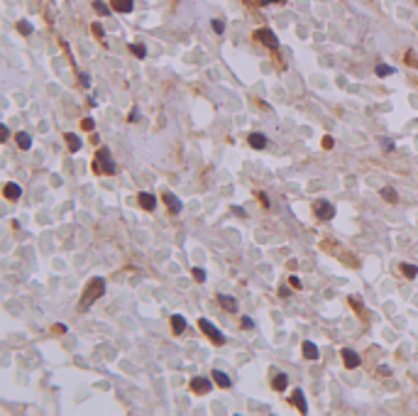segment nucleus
Masks as SVG:
<instances>
[{
	"label": "nucleus",
	"mask_w": 418,
	"mask_h": 416,
	"mask_svg": "<svg viewBox=\"0 0 418 416\" xmlns=\"http://www.w3.org/2000/svg\"><path fill=\"white\" fill-rule=\"evenodd\" d=\"M379 194H381V199H384V201H389V204H396V201H399V194H396L391 186H384Z\"/></svg>",
	"instance_id": "21"
},
{
	"label": "nucleus",
	"mask_w": 418,
	"mask_h": 416,
	"mask_svg": "<svg viewBox=\"0 0 418 416\" xmlns=\"http://www.w3.org/2000/svg\"><path fill=\"white\" fill-rule=\"evenodd\" d=\"M252 326H254V321L250 316H242V328H252Z\"/></svg>",
	"instance_id": "34"
},
{
	"label": "nucleus",
	"mask_w": 418,
	"mask_h": 416,
	"mask_svg": "<svg viewBox=\"0 0 418 416\" xmlns=\"http://www.w3.org/2000/svg\"><path fill=\"white\" fill-rule=\"evenodd\" d=\"M193 277H196L198 282H206V277H208V274H206V269H198V267H196V269H193Z\"/></svg>",
	"instance_id": "30"
},
{
	"label": "nucleus",
	"mask_w": 418,
	"mask_h": 416,
	"mask_svg": "<svg viewBox=\"0 0 418 416\" xmlns=\"http://www.w3.org/2000/svg\"><path fill=\"white\" fill-rule=\"evenodd\" d=\"M313 213H316V218L318 220H330L335 215V206L330 201H325V199H321V201H316L313 204Z\"/></svg>",
	"instance_id": "4"
},
{
	"label": "nucleus",
	"mask_w": 418,
	"mask_h": 416,
	"mask_svg": "<svg viewBox=\"0 0 418 416\" xmlns=\"http://www.w3.org/2000/svg\"><path fill=\"white\" fill-rule=\"evenodd\" d=\"M84 130H93V127H95V123H93V118H84Z\"/></svg>",
	"instance_id": "33"
},
{
	"label": "nucleus",
	"mask_w": 418,
	"mask_h": 416,
	"mask_svg": "<svg viewBox=\"0 0 418 416\" xmlns=\"http://www.w3.org/2000/svg\"><path fill=\"white\" fill-rule=\"evenodd\" d=\"M416 2H418V0H416Z\"/></svg>",
	"instance_id": "42"
},
{
	"label": "nucleus",
	"mask_w": 418,
	"mask_h": 416,
	"mask_svg": "<svg viewBox=\"0 0 418 416\" xmlns=\"http://www.w3.org/2000/svg\"><path fill=\"white\" fill-rule=\"evenodd\" d=\"M257 2H259V5H274V2H277V5H284L286 0H257Z\"/></svg>",
	"instance_id": "32"
},
{
	"label": "nucleus",
	"mask_w": 418,
	"mask_h": 416,
	"mask_svg": "<svg viewBox=\"0 0 418 416\" xmlns=\"http://www.w3.org/2000/svg\"><path fill=\"white\" fill-rule=\"evenodd\" d=\"M250 145L254 150H264L267 145H269V140H267V135H262V132H252L250 135Z\"/></svg>",
	"instance_id": "16"
},
{
	"label": "nucleus",
	"mask_w": 418,
	"mask_h": 416,
	"mask_svg": "<svg viewBox=\"0 0 418 416\" xmlns=\"http://www.w3.org/2000/svg\"><path fill=\"white\" fill-rule=\"evenodd\" d=\"M218 304L225 309V311H230V313H235L240 306H237V299L235 296H228V294H218Z\"/></svg>",
	"instance_id": "10"
},
{
	"label": "nucleus",
	"mask_w": 418,
	"mask_h": 416,
	"mask_svg": "<svg viewBox=\"0 0 418 416\" xmlns=\"http://www.w3.org/2000/svg\"><path fill=\"white\" fill-rule=\"evenodd\" d=\"M198 326H201V331L206 333V335H208V338L213 340V343H215V345H225V335L218 331V328H215V326L210 323L208 318H198Z\"/></svg>",
	"instance_id": "3"
},
{
	"label": "nucleus",
	"mask_w": 418,
	"mask_h": 416,
	"mask_svg": "<svg viewBox=\"0 0 418 416\" xmlns=\"http://www.w3.org/2000/svg\"><path fill=\"white\" fill-rule=\"evenodd\" d=\"M210 389H213V384H210V379H206V377H193V379H191V392H193V394H208Z\"/></svg>",
	"instance_id": "6"
},
{
	"label": "nucleus",
	"mask_w": 418,
	"mask_h": 416,
	"mask_svg": "<svg viewBox=\"0 0 418 416\" xmlns=\"http://www.w3.org/2000/svg\"><path fill=\"white\" fill-rule=\"evenodd\" d=\"M286 384H289V377H286L284 372H279L277 377H274V382H272V387H274L277 392H284V389H286Z\"/></svg>",
	"instance_id": "20"
},
{
	"label": "nucleus",
	"mask_w": 418,
	"mask_h": 416,
	"mask_svg": "<svg viewBox=\"0 0 418 416\" xmlns=\"http://www.w3.org/2000/svg\"><path fill=\"white\" fill-rule=\"evenodd\" d=\"M54 331H56V333H66V326H64V323H59V326H56Z\"/></svg>",
	"instance_id": "41"
},
{
	"label": "nucleus",
	"mask_w": 418,
	"mask_h": 416,
	"mask_svg": "<svg viewBox=\"0 0 418 416\" xmlns=\"http://www.w3.org/2000/svg\"><path fill=\"white\" fill-rule=\"evenodd\" d=\"M93 171L95 174H115L118 171V164H115V159H113V155H110L108 147L98 150V155L93 159Z\"/></svg>",
	"instance_id": "2"
},
{
	"label": "nucleus",
	"mask_w": 418,
	"mask_h": 416,
	"mask_svg": "<svg viewBox=\"0 0 418 416\" xmlns=\"http://www.w3.org/2000/svg\"><path fill=\"white\" fill-rule=\"evenodd\" d=\"M79 81H81V83L86 86V88H88V86H91V76H88L86 71H81V74H79Z\"/></svg>",
	"instance_id": "31"
},
{
	"label": "nucleus",
	"mask_w": 418,
	"mask_h": 416,
	"mask_svg": "<svg viewBox=\"0 0 418 416\" xmlns=\"http://www.w3.org/2000/svg\"><path fill=\"white\" fill-rule=\"evenodd\" d=\"M139 204L144 210H154L157 208V196H152L149 191H139Z\"/></svg>",
	"instance_id": "14"
},
{
	"label": "nucleus",
	"mask_w": 418,
	"mask_h": 416,
	"mask_svg": "<svg viewBox=\"0 0 418 416\" xmlns=\"http://www.w3.org/2000/svg\"><path fill=\"white\" fill-rule=\"evenodd\" d=\"M130 52H132L137 59H144V56H147V49H144V44H130Z\"/></svg>",
	"instance_id": "26"
},
{
	"label": "nucleus",
	"mask_w": 418,
	"mask_h": 416,
	"mask_svg": "<svg viewBox=\"0 0 418 416\" xmlns=\"http://www.w3.org/2000/svg\"><path fill=\"white\" fill-rule=\"evenodd\" d=\"M162 201L167 204V208H169V210H171V213H179V210L184 208V204H181V201H179V199H176V196H174L171 191H167V194L162 196Z\"/></svg>",
	"instance_id": "12"
},
{
	"label": "nucleus",
	"mask_w": 418,
	"mask_h": 416,
	"mask_svg": "<svg viewBox=\"0 0 418 416\" xmlns=\"http://www.w3.org/2000/svg\"><path fill=\"white\" fill-rule=\"evenodd\" d=\"M93 10H95L98 15H110V10H113V7H108L103 0H93Z\"/></svg>",
	"instance_id": "25"
},
{
	"label": "nucleus",
	"mask_w": 418,
	"mask_h": 416,
	"mask_svg": "<svg viewBox=\"0 0 418 416\" xmlns=\"http://www.w3.org/2000/svg\"><path fill=\"white\" fill-rule=\"evenodd\" d=\"M301 350H303V358H306V360H318V358H321V350H318V345H316L313 340H303V343H301Z\"/></svg>",
	"instance_id": "7"
},
{
	"label": "nucleus",
	"mask_w": 418,
	"mask_h": 416,
	"mask_svg": "<svg viewBox=\"0 0 418 416\" xmlns=\"http://www.w3.org/2000/svg\"><path fill=\"white\" fill-rule=\"evenodd\" d=\"M93 35H95L98 40H103V37H105V30H103V27H100V25L95 22V25H93Z\"/></svg>",
	"instance_id": "29"
},
{
	"label": "nucleus",
	"mask_w": 418,
	"mask_h": 416,
	"mask_svg": "<svg viewBox=\"0 0 418 416\" xmlns=\"http://www.w3.org/2000/svg\"><path fill=\"white\" fill-rule=\"evenodd\" d=\"M110 7H113L115 12H132L135 0H110Z\"/></svg>",
	"instance_id": "15"
},
{
	"label": "nucleus",
	"mask_w": 418,
	"mask_h": 416,
	"mask_svg": "<svg viewBox=\"0 0 418 416\" xmlns=\"http://www.w3.org/2000/svg\"><path fill=\"white\" fill-rule=\"evenodd\" d=\"M17 147L20 150H32V135L30 132H17Z\"/></svg>",
	"instance_id": "19"
},
{
	"label": "nucleus",
	"mask_w": 418,
	"mask_h": 416,
	"mask_svg": "<svg viewBox=\"0 0 418 416\" xmlns=\"http://www.w3.org/2000/svg\"><path fill=\"white\" fill-rule=\"evenodd\" d=\"M64 140H66V147H69V152H79V150H81V140H79V135H74V132H66V135H64Z\"/></svg>",
	"instance_id": "18"
},
{
	"label": "nucleus",
	"mask_w": 418,
	"mask_h": 416,
	"mask_svg": "<svg viewBox=\"0 0 418 416\" xmlns=\"http://www.w3.org/2000/svg\"><path fill=\"white\" fill-rule=\"evenodd\" d=\"M7 137H10V130H7V127H5V125H2V127H0V140H2V142H5V140H7Z\"/></svg>",
	"instance_id": "35"
},
{
	"label": "nucleus",
	"mask_w": 418,
	"mask_h": 416,
	"mask_svg": "<svg viewBox=\"0 0 418 416\" xmlns=\"http://www.w3.org/2000/svg\"><path fill=\"white\" fill-rule=\"evenodd\" d=\"M379 145L384 147V152H391V150H396L394 140H389V137H381V140H379Z\"/></svg>",
	"instance_id": "28"
},
{
	"label": "nucleus",
	"mask_w": 418,
	"mask_h": 416,
	"mask_svg": "<svg viewBox=\"0 0 418 416\" xmlns=\"http://www.w3.org/2000/svg\"><path fill=\"white\" fill-rule=\"evenodd\" d=\"M103 294H105V279H103V277H93V279L88 282V287H86L81 301H79V311H88Z\"/></svg>",
	"instance_id": "1"
},
{
	"label": "nucleus",
	"mask_w": 418,
	"mask_h": 416,
	"mask_svg": "<svg viewBox=\"0 0 418 416\" xmlns=\"http://www.w3.org/2000/svg\"><path fill=\"white\" fill-rule=\"evenodd\" d=\"M350 304H355V309L362 313V301H360V299H352V296H350Z\"/></svg>",
	"instance_id": "38"
},
{
	"label": "nucleus",
	"mask_w": 418,
	"mask_h": 416,
	"mask_svg": "<svg viewBox=\"0 0 418 416\" xmlns=\"http://www.w3.org/2000/svg\"><path fill=\"white\" fill-rule=\"evenodd\" d=\"M254 40L257 42H262L267 49H277L279 47V40H277V35L269 30V27H259L257 32H254Z\"/></svg>",
	"instance_id": "5"
},
{
	"label": "nucleus",
	"mask_w": 418,
	"mask_h": 416,
	"mask_svg": "<svg viewBox=\"0 0 418 416\" xmlns=\"http://www.w3.org/2000/svg\"><path fill=\"white\" fill-rule=\"evenodd\" d=\"M291 404L301 412V414H308V404H306V394L301 392V389H293L291 394Z\"/></svg>",
	"instance_id": "9"
},
{
	"label": "nucleus",
	"mask_w": 418,
	"mask_h": 416,
	"mask_svg": "<svg viewBox=\"0 0 418 416\" xmlns=\"http://www.w3.org/2000/svg\"><path fill=\"white\" fill-rule=\"evenodd\" d=\"M2 194H5V199H10V201H17V199L22 196V189H20V184H15V181H7V184H5V189H2Z\"/></svg>",
	"instance_id": "11"
},
{
	"label": "nucleus",
	"mask_w": 418,
	"mask_h": 416,
	"mask_svg": "<svg viewBox=\"0 0 418 416\" xmlns=\"http://www.w3.org/2000/svg\"><path fill=\"white\" fill-rule=\"evenodd\" d=\"M342 360H345V367H350V370H355V367L362 365V358H360L355 350H350V348L342 350Z\"/></svg>",
	"instance_id": "8"
},
{
	"label": "nucleus",
	"mask_w": 418,
	"mask_h": 416,
	"mask_svg": "<svg viewBox=\"0 0 418 416\" xmlns=\"http://www.w3.org/2000/svg\"><path fill=\"white\" fill-rule=\"evenodd\" d=\"M137 118H139V113H137V108H135V110H132V113H130V115H127V120H130V123H135V120H137Z\"/></svg>",
	"instance_id": "39"
},
{
	"label": "nucleus",
	"mask_w": 418,
	"mask_h": 416,
	"mask_svg": "<svg viewBox=\"0 0 418 416\" xmlns=\"http://www.w3.org/2000/svg\"><path fill=\"white\" fill-rule=\"evenodd\" d=\"M406 64H414V66H418V59L414 56V54H411V52L406 54Z\"/></svg>",
	"instance_id": "36"
},
{
	"label": "nucleus",
	"mask_w": 418,
	"mask_h": 416,
	"mask_svg": "<svg viewBox=\"0 0 418 416\" xmlns=\"http://www.w3.org/2000/svg\"><path fill=\"white\" fill-rule=\"evenodd\" d=\"M213 382H215L218 387H223V389H230V387H232V379L223 372V370H213Z\"/></svg>",
	"instance_id": "13"
},
{
	"label": "nucleus",
	"mask_w": 418,
	"mask_h": 416,
	"mask_svg": "<svg viewBox=\"0 0 418 416\" xmlns=\"http://www.w3.org/2000/svg\"><path fill=\"white\" fill-rule=\"evenodd\" d=\"M17 30H20L25 37H30V35L35 32V27H32V22H30V20H20V22H17Z\"/></svg>",
	"instance_id": "23"
},
{
	"label": "nucleus",
	"mask_w": 418,
	"mask_h": 416,
	"mask_svg": "<svg viewBox=\"0 0 418 416\" xmlns=\"http://www.w3.org/2000/svg\"><path fill=\"white\" fill-rule=\"evenodd\" d=\"M210 27H213V32H215V35H223V32H225V22H223V20H213V22H210Z\"/></svg>",
	"instance_id": "27"
},
{
	"label": "nucleus",
	"mask_w": 418,
	"mask_h": 416,
	"mask_svg": "<svg viewBox=\"0 0 418 416\" xmlns=\"http://www.w3.org/2000/svg\"><path fill=\"white\" fill-rule=\"evenodd\" d=\"M396 69L394 66H389V64H376V76L379 79H386V76H391Z\"/></svg>",
	"instance_id": "22"
},
{
	"label": "nucleus",
	"mask_w": 418,
	"mask_h": 416,
	"mask_svg": "<svg viewBox=\"0 0 418 416\" xmlns=\"http://www.w3.org/2000/svg\"><path fill=\"white\" fill-rule=\"evenodd\" d=\"M171 331L176 333V335H181V333L186 331V318H184L181 313H174V316H171Z\"/></svg>",
	"instance_id": "17"
},
{
	"label": "nucleus",
	"mask_w": 418,
	"mask_h": 416,
	"mask_svg": "<svg viewBox=\"0 0 418 416\" xmlns=\"http://www.w3.org/2000/svg\"><path fill=\"white\" fill-rule=\"evenodd\" d=\"M401 272H404L409 279H414V277L418 274V267L416 264H411V262H404V264H401Z\"/></svg>",
	"instance_id": "24"
},
{
	"label": "nucleus",
	"mask_w": 418,
	"mask_h": 416,
	"mask_svg": "<svg viewBox=\"0 0 418 416\" xmlns=\"http://www.w3.org/2000/svg\"><path fill=\"white\" fill-rule=\"evenodd\" d=\"M323 147H333V137H323Z\"/></svg>",
	"instance_id": "40"
},
{
	"label": "nucleus",
	"mask_w": 418,
	"mask_h": 416,
	"mask_svg": "<svg viewBox=\"0 0 418 416\" xmlns=\"http://www.w3.org/2000/svg\"><path fill=\"white\" fill-rule=\"evenodd\" d=\"M289 284H291L293 289H301V279H298V277H291V279H289Z\"/></svg>",
	"instance_id": "37"
}]
</instances>
